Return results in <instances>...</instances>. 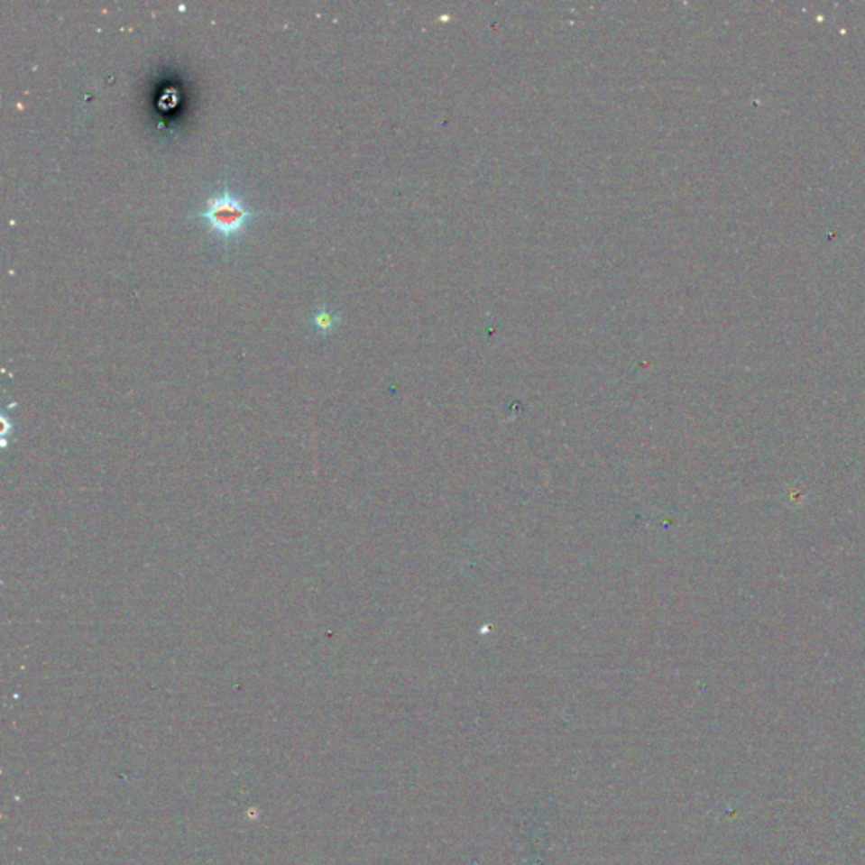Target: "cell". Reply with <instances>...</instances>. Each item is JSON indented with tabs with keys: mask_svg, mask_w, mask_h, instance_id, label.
<instances>
[{
	"mask_svg": "<svg viewBox=\"0 0 865 865\" xmlns=\"http://www.w3.org/2000/svg\"><path fill=\"white\" fill-rule=\"evenodd\" d=\"M255 216L257 212L247 207L226 183L207 198L200 212L191 215V218L203 220L214 234L224 240L239 237Z\"/></svg>",
	"mask_w": 865,
	"mask_h": 865,
	"instance_id": "obj_1",
	"label": "cell"
},
{
	"mask_svg": "<svg viewBox=\"0 0 865 865\" xmlns=\"http://www.w3.org/2000/svg\"><path fill=\"white\" fill-rule=\"evenodd\" d=\"M338 321H340V317H338L336 313L330 311V309H327V308H321L318 311H315L313 317H311L313 327L320 333L330 332V330H333V328L336 327Z\"/></svg>",
	"mask_w": 865,
	"mask_h": 865,
	"instance_id": "obj_2",
	"label": "cell"
}]
</instances>
